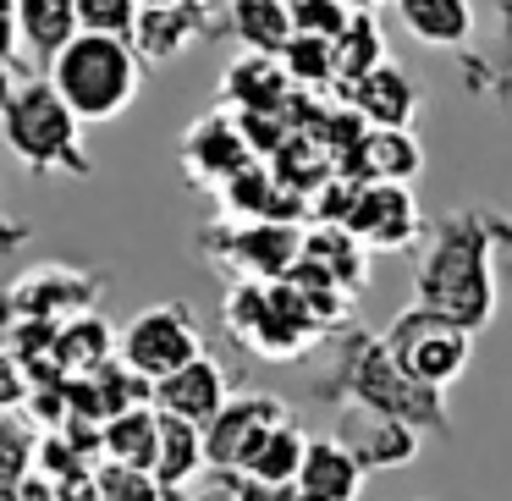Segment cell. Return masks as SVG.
<instances>
[{"instance_id":"6da1fadb","label":"cell","mask_w":512,"mask_h":501,"mask_svg":"<svg viewBox=\"0 0 512 501\" xmlns=\"http://www.w3.org/2000/svg\"><path fill=\"white\" fill-rule=\"evenodd\" d=\"M512 243V221L501 210H446L424 226V254L413 270V303L441 314L446 325L479 336L496 320L501 298V265L496 254Z\"/></svg>"},{"instance_id":"7a4b0ae2","label":"cell","mask_w":512,"mask_h":501,"mask_svg":"<svg viewBox=\"0 0 512 501\" xmlns=\"http://www.w3.org/2000/svg\"><path fill=\"white\" fill-rule=\"evenodd\" d=\"M314 397L325 408H369L386 413V419H402L430 441V435H452V408H446V391H430L408 375V369L391 358V347L380 336L358 331V325H342L336 331V353L331 369L314 380Z\"/></svg>"},{"instance_id":"3957f363","label":"cell","mask_w":512,"mask_h":501,"mask_svg":"<svg viewBox=\"0 0 512 501\" xmlns=\"http://www.w3.org/2000/svg\"><path fill=\"white\" fill-rule=\"evenodd\" d=\"M0 138L28 177H94V160L83 149V122L50 89L45 72L23 67L0 89Z\"/></svg>"},{"instance_id":"277c9868","label":"cell","mask_w":512,"mask_h":501,"mask_svg":"<svg viewBox=\"0 0 512 501\" xmlns=\"http://www.w3.org/2000/svg\"><path fill=\"white\" fill-rule=\"evenodd\" d=\"M221 325L237 347H248L265 364H298L331 336L292 281H232L221 303Z\"/></svg>"},{"instance_id":"5b68a950","label":"cell","mask_w":512,"mask_h":501,"mask_svg":"<svg viewBox=\"0 0 512 501\" xmlns=\"http://www.w3.org/2000/svg\"><path fill=\"white\" fill-rule=\"evenodd\" d=\"M50 89L67 100V111L89 122H116L127 105L144 89V61L127 39H105V34H78L56 61H50Z\"/></svg>"},{"instance_id":"8992f818","label":"cell","mask_w":512,"mask_h":501,"mask_svg":"<svg viewBox=\"0 0 512 501\" xmlns=\"http://www.w3.org/2000/svg\"><path fill=\"white\" fill-rule=\"evenodd\" d=\"M116 358L133 369L144 386L177 375L182 364L204 358V331L188 303H149L116 331Z\"/></svg>"},{"instance_id":"52a82bcc","label":"cell","mask_w":512,"mask_h":501,"mask_svg":"<svg viewBox=\"0 0 512 501\" xmlns=\"http://www.w3.org/2000/svg\"><path fill=\"white\" fill-rule=\"evenodd\" d=\"M380 342H386L391 358L430 391H446L452 380H463L468 358H474V336L457 331V325H446L441 314L419 309V303H408V309L386 325Z\"/></svg>"},{"instance_id":"ba28073f","label":"cell","mask_w":512,"mask_h":501,"mask_svg":"<svg viewBox=\"0 0 512 501\" xmlns=\"http://www.w3.org/2000/svg\"><path fill=\"white\" fill-rule=\"evenodd\" d=\"M199 248L221 270H232V281H287L292 265L303 259V226L281 221H215L199 237Z\"/></svg>"},{"instance_id":"9c48e42d","label":"cell","mask_w":512,"mask_h":501,"mask_svg":"<svg viewBox=\"0 0 512 501\" xmlns=\"http://www.w3.org/2000/svg\"><path fill=\"white\" fill-rule=\"evenodd\" d=\"M6 309L17 320H45V325H67L78 314H94V298H100V276L78 265H34L28 276H17L12 287L0 292Z\"/></svg>"},{"instance_id":"30bf717a","label":"cell","mask_w":512,"mask_h":501,"mask_svg":"<svg viewBox=\"0 0 512 501\" xmlns=\"http://www.w3.org/2000/svg\"><path fill=\"white\" fill-rule=\"evenodd\" d=\"M347 232L369 248V254H402L424 237V215L413 188H397V182H364L353 199V215H347Z\"/></svg>"},{"instance_id":"8fae6325","label":"cell","mask_w":512,"mask_h":501,"mask_svg":"<svg viewBox=\"0 0 512 501\" xmlns=\"http://www.w3.org/2000/svg\"><path fill=\"white\" fill-rule=\"evenodd\" d=\"M281 419H292V408L270 391H243L232 397L210 424H204V457H210V474H237L243 457L259 446V435L276 430Z\"/></svg>"},{"instance_id":"7c38bea8","label":"cell","mask_w":512,"mask_h":501,"mask_svg":"<svg viewBox=\"0 0 512 501\" xmlns=\"http://www.w3.org/2000/svg\"><path fill=\"white\" fill-rule=\"evenodd\" d=\"M248 166H254V149H248L243 122H237L232 111L199 116V122L188 127V138H182V171H188L199 188L221 193L226 182H232L237 171H248Z\"/></svg>"},{"instance_id":"4fadbf2b","label":"cell","mask_w":512,"mask_h":501,"mask_svg":"<svg viewBox=\"0 0 512 501\" xmlns=\"http://www.w3.org/2000/svg\"><path fill=\"white\" fill-rule=\"evenodd\" d=\"M336 441L369 468V474H386V468H408L413 457L424 452V435L402 419H386V413L369 408H336Z\"/></svg>"},{"instance_id":"5bb4252c","label":"cell","mask_w":512,"mask_h":501,"mask_svg":"<svg viewBox=\"0 0 512 501\" xmlns=\"http://www.w3.org/2000/svg\"><path fill=\"white\" fill-rule=\"evenodd\" d=\"M149 402H155L166 419H182V424H210L215 413L232 402V380H226V369H221V358H193V364H182L177 375H166V380H155L149 386Z\"/></svg>"},{"instance_id":"9a60e30c","label":"cell","mask_w":512,"mask_h":501,"mask_svg":"<svg viewBox=\"0 0 512 501\" xmlns=\"http://www.w3.org/2000/svg\"><path fill=\"white\" fill-rule=\"evenodd\" d=\"M210 0H182V6H144L138 28L127 45L138 50L144 67H171L177 56H188L204 34H210Z\"/></svg>"},{"instance_id":"2e32d148","label":"cell","mask_w":512,"mask_h":501,"mask_svg":"<svg viewBox=\"0 0 512 501\" xmlns=\"http://www.w3.org/2000/svg\"><path fill=\"white\" fill-rule=\"evenodd\" d=\"M342 100L364 116V127H413V116H419V105H424V89L397 67V61H380L375 72L347 83Z\"/></svg>"},{"instance_id":"e0dca14e","label":"cell","mask_w":512,"mask_h":501,"mask_svg":"<svg viewBox=\"0 0 512 501\" xmlns=\"http://www.w3.org/2000/svg\"><path fill=\"white\" fill-rule=\"evenodd\" d=\"M336 171L353 182H397V188H413V177L424 171V149L408 127H369L364 144Z\"/></svg>"},{"instance_id":"ac0fdd59","label":"cell","mask_w":512,"mask_h":501,"mask_svg":"<svg viewBox=\"0 0 512 501\" xmlns=\"http://www.w3.org/2000/svg\"><path fill=\"white\" fill-rule=\"evenodd\" d=\"M369 468L347 452L336 435H309V452H303L298 468V501H358L364 496Z\"/></svg>"},{"instance_id":"d6986e66","label":"cell","mask_w":512,"mask_h":501,"mask_svg":"<svg viewBox=\"0 0 512 501\" xmlns=\"http://www.w3.org/2000/svg\"><path fill=\"white\" fill-rule=\"evenodd\" d=\"M221 100L232 116H287L292 83H287V72H281L276 56H243V61L226 67Z\"/></svg>"},{"instance_id":"ffe728a7","label":"cell","mask_w":512,"mask_h":501,"mask_svg":"<svg viewBox=\"0 0 512 501\" xmlns=\"http://www.w3.org/2000/svg\"><path fill=\"white\" fill-rule=\"evenodd\" d=\"M17 39L28 72H50V61L78 39V0H17Z\"/></svg>"},{"instance_id":"44dd1931","label":"cell","mask_w":512,"mask_h":501,"mask_svg":"<svg viewBox=\"0 0 512 501\" xmlns=\"http://www.w3.org/2000/svg\"><path fill=\"white\" fill-rule=\"evenodd\" d=\"M155 485L166 490V501L188 496L204 474H210V457H204V430L199 424H182L160 413V452H155Z\"/></svg>"},{"instance_id":"7402d4cb","label":"cell","mask_w":512,"mask_h":501,"mask_svg":"<svg viewBox=\"0 0 512 501\" xmlns=\"http://www.w3.org/2000/svg\"><path fill=\"white\" fill-rule=\"evenodd\" d=\"M397 23L430 50H463L474 39V0H391Z\"/></svg>"},{"instance_id":"603a6c76","label":"cell","mask_w":512,"mask_h":501,"mask_svg":"<svg viewBox=\"0 0 512 501\" xmlns=\"http://www.w3.org/2000/svg\"><path fill=\"white\" fill-rule=\"evenodd\" d=\"M116 358V331L105 314H78V320L56 325V342H50V364L67 380H83L94 369H105Z\"/></svg>"},{"instance_id":"cb8c5ba5","label":"cell","mask_w":512,"mask_h":501,"mask_svg":"<svg viewBox=\"0 0 512 501\" xmlns=\"http://www.w3.org/2000/svg\"><path fill=\"white\" fill-rule=\"evenodd\" d=\"M303 259L320 265L347 298H358L364 281H369V248L358 243L347 226H309V232H303Z\"/></svg>"},{"instance_id":"d4e9b609","label":"cell","mask_w":512,"mask_h":501,"mask_svg":"<svg viewBox=\"0 0 512 501\" xmlns=\"http://www.w3.org/2000/svg\"><path fill=\"white\" fill-rule=\"evenodd\" d=\"M303 452H309V430H303L298 419H281L276 430L259 435V446L243 457V468H237V474L259 479V485H298Z\"/></svg>"},{"instance_id":"484cf974","label":"cell","mask_w":512,"mask_h":501,"mask_svg":"<svg viewBox=\"0 0 512 501\" xmlns=\"http://www.w3.org/2000/svg\"><path fill=\"white\" fill-rule=\"evenodd\" d=\"M105 441V463H127V468H155V452H160V408L155 402H138V408L116 413L111 424L100 430Z\"/></svg>"},{"instance_id":"4316f807","label":"cell","mask_w":512,"mask_h":501,"mask_svg":"<svg viewBox=\"0 0 512 501\" xmlns=\"http://www.w3.org/2000/svg\"><path fill=\"white\" fill-rule=\"evenodd\" d=\"M226 28L243 39L248 56H281L292 39L287 0H232L226 6Z\"/></svg>"},{"instance_id":"83f0119b","label":"cell","mask_w":512,"mask_h":501,"mask_svg":"<svg viewBox=\"0 0 512 501\" xmlns=\"http://www.w3.org/2000/svg\"><path fill=\"white\" fill-rule=\"evenodd\" d=\"M331 56H336V83H358L364 72H375L380 61H386V39H380V28H375V17L369 12H353V23L342 28V39L331 45Z\"/></svg>"},{"instance_id":"f1b7e54d","label":"cell","mask_w":512,"mask_h":501,"mask_svg":"<svg viewBox=\"0 0 512 501\" xmlns=\"http://www.w3.org/2000/svg\"><path fill=\"white\" fill-rule=\"evenodd\" d=\"M34 452H39V430L28 424V413H0V501L34 474Z\"/></svg>"},{"instance_id":"f546056e","label":"cell","mask_w":512,"mask_h":501,"mask_svg":"<svg viewBox=\"0 0 512 501\" xmlns=\"http://www.w3.org/2000/svg\"><path fill=\"white\" fill-rule=\"evenodd\" d=\"M281 72H287L292 89H331L336 83V56H331V39H309V34H292L287 50H281Z\"/></svg>"},{"instance_id":"4dcf8cb0","label":"cell","mask_w":512,"mask_h":501,"mask_svg":"<svg viewBox=\"0 0 512 501\" xmlns=\"http://www.w3.org/2000/svg\"><path fill=\"white\" fill-rule=\"evenodd\" d=\"M94 457H83L78 446L67 441L61 430H39V452H34V474H45L50 485H72V479L94 474Z\"/></svg>"},{"instance_id":"1f68e13d","label":"cell","mask_w":512,"mask_h":501,"mask_svg":"<svg viewBox=\"0 0 512 501\" xmlns=\"http://www.w3.org/2000/svg\"><path fill=\"white\" fill-rule=\"evenodd\" d=\"M287 17H292V34H309V39H342V28L353 23V6L347 0H287Z\"/></svg>"},{"instance_id":"d6a6232c","label":"cell","mask_w":512,"mask_h":501,"mask_svg":"<svg viewBox=\"0 0 512 501\" xmlns=\"http://www.w3.org/2000/svg\"><path fill=\"white\" fill-rule=\"evenodd\" d=\"M138 0H78V34H105V39H133L138 28Z\"/></svg>"},{"instance_id":"836d02e7","label":"cell","mask_w":512,"mask_h":501,"mask_svg":"<svg viewBox=\"0 0 512 501\" xmlns=\"http://www.w3.org/2000/svg\"><path fill=\"white\" fill-rule=\"evenodd\" d=\"M94 485H100V501H166L155 474L127 468V463H100L94 468Z\"/></svg>"},{"instance_id":"e575fe53","label":"cell","mask_w":512,"mask_h":501,"mask_svg":"<svg viewBox=\"0 0 512 501\" xmlns=\"http://www.w3.org/2000/svg\"><path fill=\"white\" fill-rule=\"evenodd\" d=\"M28 408V369L12 347H0V413H23Z\"/></svg>"},{"instance_id":"d590c367","label":"cell","mask_w":512,"mask_h":501,"mask_svg":"<svg viewBox=\"0 0 512 501\" xmlns=\"http://www.w3.org/2000/svg\"><path fill=\"white\" fill-rule=\"evenodd\" d=\"M23 67V39H17V0H0V78Z\"/></svg>"},{"instance_id":"8d00e7d4","label":"cell","mask_w":512,"mask_h":501,"mask_svg":"<svg viewBox=\"0 0 512 501\" xmlns=\"http://www.w3.org/2000/svg\"><path fill=\"white\" fill-rule=\"evenodd\" d=\"M232 485H237L243 501H298L292 485H259V479H243V474H232Z\"/></svg>"},{"instance_id":"74e56055","label":"cell","mask_w":512,"mask_h":501,"mask_svg":"<svg viewBox=\"0 0 512 501\" xmlns=\"http://www.w3.org/2000/svg\"><path fill=\"white\" fill-rule=\"evenodd\" d=\"M182 501H243V496H237L232 474H204V479H199V490H188Z\"/></svg>"},{"instance_id":"f35d334b","label":"cell","mask_w":512,"mask_h":501,"mask_svg":"<svg viewBox=\"0 0 512 501\" xmlns=\"http://www.w3.org/2000/svg\"><path fill=\"white\" fill-rule=\"evenodd\" d=\"M28 237H34V226H28V221H12V215L0 210V259L17 254V248H23Z\"/></svg>"},{"instance_id":"ab89813d","label":"cell","mask_w":512,"mask_h":501,"mask_svg":"<svg viewBox=\"0 0 512 501\" xmlns=\"http://www.w3.org/2000/svg\"><path fill=\"white\" fill-rule=\"evenodd\" d=\"M6 501H56V485H50L45 474H28V479H23V485H17Z\"/></svg>"},{"instance_id":"60d3db41","label":"cell","mask_w":512,"mask_h":501,"mask_svg":"<svg viewBox=\"0 0 512 501\" xmlns=\"http://www.w3.org/2000/svg\"><path fill=\"white\" fill-rule=\"evenodd\" d=\"M56 501H100V485H94V474H83L72 485H56Z\"/></svg>"},{"instance_id":"b9f144b4","label":"cell","mask_w":512,"mask_h":501,"mask_svg":"<svg viewBox=\"0 0 512 501\" xmlns=\"http://www.w3.org/2000/svg\"><path fill=\"white\" fill-rule=\"evenodd\" d=\"M353 12H375V6H386V0H347Z\"/></svg>"},{"instance_id":"7bdbcfd3","label":"cell","mask_w":512,"mask_h":501,"mask_svg":"<svg viewBox=\"0 0 512 501\" xmlns=\"http://www.w3.org/2000/svg\"><path fill=\"white\" fill-rule=\"evenodd\" d=\"M138 6H182V0H138Z\"/></svg>"},{"instance_id":"ee69618b","label":"cell","mask_w":512,"mask_h":501,"mask_svg":"<svg viewBox=\"0 0 512 501\" xmlns=\"http://www.w3.org/2000/svg\"><path fill=\"white\" fill-rule=\"evenodd\" d=\"M501 276H507V281H512V259H507V265H501Z\"/></svg>"}]
</instances>
